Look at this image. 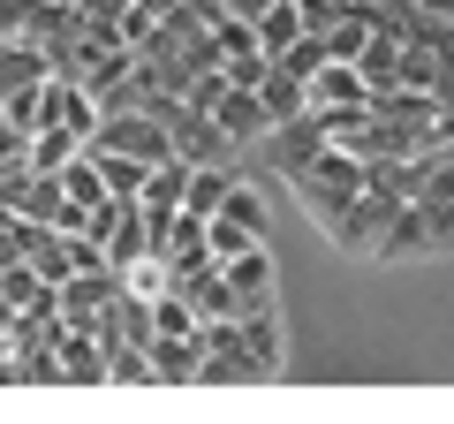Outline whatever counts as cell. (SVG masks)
<instances>
[{
    "label": "cell",
    "instance_id": "1",
    "mask_svg": "<svg viewBox=\"0 0 454 424\" xmlns=\"http://www.w3.org/2000/svg\"><path fill=\"white\" fill-rule=\"evenodd\" d=\"M364 175H372V160H356L348 145H333V137H325V152H318V160H310V167H295V175H288V190L303 197L310 212H318V228H325V220H333V212H340L348 197L364 190Z\"/></svg>",
    "mask_w": 454,
    "mask_h": 424
},
{
    "label": "cell",
    "instance_id": "2",
    "mask_svg": "<svg viewBox=\"0 0 454 424\" xmlns=\"http://www.w3.org/2000/svg\"><path fill=\"white\" fill-rule=\"evenodd\" d=\"M394 205H402V190H394V182H379V175H364V190L348 197L333 220H325V243L348 250V258H372V243H379V228H387Z\"/></svg>",
    "mask_w": 454,
    "mask_h": 424
},
{
    "label": "cell",
    "instance_id": "3",
    "mask_svg": "<svg viewBox=\"0 0 454 424\" xmlns=\"http://www.w3.org/2000/svg\"><path fill=\"white\" fill-rule=\"evenodd\" d=\"M114 295H121V273H114V265H83V273H68L61 288H53V310H61L68 334H98V318L114 310Z\"/></svg>",
    "mask_w": 454,
    "mask_h": 424
},
{
    "label": "cell",
    "instance_id": "4",
    "mask_svg": "<svg viewBox=\"0 0 454 424\" xmlns=\"http://www.w3.org/2000/svg\"><path fill=\"white\" fill-rule=\"evenodd\" d=\"M91 152H129V160L160 167L167 152H175V137H167V122H160V114H145V106H121V114H106V122H98Z\"/></svg>",
    "mask_w": 454,
    "mask_h": 424
},
{
    "label": "cell",
    "instance_id": "5",
    "mask_svg": "<svg viewBox=\"0 0 454 424\" xmlns=\"http://www.w3.org/2000/svg\"><path fill=\"white\" fill-rule=\"evenodd\" d=\"M212 130L227 137V152H250V145L273 137V114H265V98L250 91V83H227L220 106H212Z\"/></svg>",
    "mask_w": 454,
    "mask_h": 424
},
{
    "label": "cell",
    "instance_id": "6",
    "mask_svg": "<svg viewBox=\"0 0 454 424\" xmlns=\"http://www.w3.org/2000/svg\"><path fill=\"white\" fill-rule=\"evenodd\" d=\"M318 152H325V114H310V106H303V114H288V122H273V137H265V160H273L280 182H288L295 167H310Z\"/></svg>",
    "mask_w": 454,
    "mask_h": 424
},
{
    "label": "cell",
    "instance_id": "7",
    "mask_svg": "<svg viewBox=\"0 0 454 424\" xmlns=\"http://www.w3.org/2000/svg\"><path fill=\"white\" fill-rule=\"evenodd\" d=\"M409 258H432V228H424L417 197H402V205L387 212V228H379V243H372V265H409Z\"/></svg>",
    "mask_w": 454,
    "mask_h": 424
},
{
    "label": "cell",
    "instance_id": "8",
    "mask_svg": "<svg viewBox=\"0 0 454 424\" xmlns=\"http://www.w3.org/2000/svg\"><path fill=\"white\" fill-rule=\"evenodd\" d=\"M303 98H310V114H348V106H372V83H364L356 61H325L303 83Z\"/></svg>",
    "mask_w": 454,
    "mask_h": 424
},
{
    "label": "cell",
    "instance_id": "9",
    "mask_svg": "<svg viewBox=\"0 0 454 424\" xmlns=\"http://www.w3.org/2000/svg\"><path fill=\"white\" fill-rule=\"evenodd\" d=\"M152 250V212L145 197H114V228H106V265H129Z\"/></svg>",
    "mask_w": 454,
    "mask_h": 424
},
{
    "label": "cell",
    "instance_id": "10",
    "mask_svg": "<svg viewBox=\"0 0 454 424\" xmlns=\"http://www.w3.org/2000/svg\"><path fill=\"white\" fill-rule=\"evenodd\" d=\"M220 273H227V288H235V303H243V310H250V303H273V288H280L273 250H265V243H258V250H243V258H227Z\"/></svg>",
    "mask_w": 454,
    "mask_h": 424
},
{
    "label": "cell",
    "instance_id": "11",
    "mask_svg": "<svg viewBox=\"0 0 454 424\" xmlns=\"http://www.w3.org/2000/svg\"><path fill=\"white\" fill-rule=\"evenodd\" d=\"M145 357H152V372H160V387H190L205 349H197V334H152Z\"/></svg>",
    "mask_w": 454,
    "mask_h": 424
},
{
    "label": "cell",
    "instance_id": "12",
    "mask_svg": "<svg viewBox=\"0 0 454 424\" xmlns=\"http://www.w3.org/2000/svg\"><path fill=\"white\" fill-rule=\"evenodd\" d=\"M46 76H53V61L38 38H0V98L23 91V83H46Z\"/></svg>",
    "mask_w": 454,
    "mask_h": 424
},
{
    "label": "cell",
    "instance_id": "13",
    "mask_svg": "<svg viewBox=\"0 0 454 424\" xmlns=\"http://www.w3.org/2000/svg\"><path fill=\"white\" fill-rule=\"evenodd\" d=\"M61 387H106V342L98 334H61Z\"/></svg>",
    "mask_w": 454,
    "mask_h": 424
},
{
    "label": "cell",
    "instance_id": "14",
    "mask_svg": "<svg viewBox=\"0 0 454 424\" xmlns=\"http://www.w3.org/2000/svg\"><path fill=\"white\" fill-rule=\"evenodd\" d=\"M235 334H243V349L265 364V372L280 379V364H288V349H280V318H273V303H250L243 318H235Z\"/></svg>",
    "mask_w": 454,
    "mask_h": 424
},
{
    "label": "cell",
    "instance_id": "15",
    "mask_svg": "<svg viewBox=\"0 0 454 424\" xmlns=\"http://www.w3.org/2000/svg\"><path fill=\"white\" fill-rule=\"evenodd\" d=\"M145 212H182V197H190V160H182V152H167L160 167H152L145 175Z\"/></svg>",
    "mask_w": 454,
    "mask_h": 424
},
{
    "label": "cell",
    "instance_id": "16",
    "mask_svg": "<svg viewBox=\"0 0 454 424\" xmlns=\"http://www.w3.org/2000/svg\"><path fill=\"white\" fill-rule=\"evenodd\" d=\"M356 68H364V83H372V91L402 83V31H379V23H372V38H364Z\"/></svg>",
    "mask_w": 454,
    "mask_h": 424
},
{
    "label": "cell",
    "instance_id": "17",
    "mask_svg": "<svg viewBox=\"0 0 454 424\" xmlns=\"http://www.w3.org/2000/svg\"><path fill=\"white\" fill-rule=\"evenodd\" d=\"M114 273H121V295H145V303H160V295L175 288V265H167V250H145V258L114 265Z\"/></svg>",
    "mask_w": 454,
    "mask_h": 424
},
{
    "label": "cell",
    "instance_id": "18",
    "mask_svg": "<svg viewBox=\"0 0 454 424\" xmlns=\"http://www.w3.org/2000/svg\"><path fill=\"white\" fill-rule=\"evenodd\" d=\"M364 38H372V0H348L333 16V31H325V46H333V61H356Z\"/></svg>",
    "mask_w": 454,
    "mask_h": 424
},
{
    "label": "cell",
    "instance_id": "19",
    "mask_svg": "<svg viewBox=\"0 0 454 424\" xmlns=\"http://www.w3.org/2000/svg\"><path fill=\"white\" fill-rule=\"evenodd\" d=\"M227 182H235V167H227V160H205V167H190V197H182V205L212 220V212L227 205Z\"/></svg>",
    "mask_w": 454,
    "mask_h": 424
},
{
    "label": "cell",
    "instance_id": "20",
    "mask_svg": "<svg viewBox=\"0 0 454 424\" xmlns=\"http://www.w3.org/2000/svg\"><path fill=\"white\" fill-rule=\"evenodd\" d=\"M258 98H265V114H273V122H288V114H303V106H310V98H303V76H288L280 61L258 76Z\"/></svg>",
    "mask_w": 454,
    "mask_h": 424
},
{
    "label": "cell",
    "instance_id": "21",
    "mask_svg": "<svg viewBox=\"0 0 454 424\" xmlns=\"http://www.w3.org/2000/svg\"><path fill=\"white\" fill-rule=\"evenodd\" d=\"M295 38H303V8H295V0H273V8L258 16V46H265V61H273V53H288Z\"/></svg>",
    "mask_w": 454,
    "mask_h": 424
},
{
    "label": "cell",
    "instance_id": "22",
    "mask_svg": "<svg viewBox=\"0 0 454 424\" xmlns=\"http://www.w3.org/2000/svg\"><path fill=\"white\" fill-rule=\"evenodd\" d=\"M61 190H68V205H83V212H91V205H106V175H98V160H91V152H76V160H68L61 167Z\"/></svg>",
    "mask_w": 454,
    "mask_h": 424
},
{
    "label": "cell",
    "instance_id": "23",
    "mask_svg": "<svg viewBox=\"0 0 454 424\" xmlns=\"http://www.w3.org/2000/svg\"><path fill=\"white\" fill-rule=\"evenodd\" d=\"M76 152H83V137H76V130H61V122H46V130L31 137V167H38V175H61Z\"/></svg>",
    "mask_w": 454,
    "mask_h": 424
},
{
    "label": "cell",
    "instance_id": "24",
    "mask_svg": "<svg viewBox=\"0 0 454 424\" xmlns=\"http://www.w3.org/2000/svg\"><path fill=\"white\" fill-rule=\"evenodd\" d=\"M0 122H16L23 137H38V130H46V83H23V91H8V98H0Z\"/></svg>",
    "mask_w": 454,
    "mask_h": 424
},
{
    "label": "cell",
    "instance_id": "25",
    "mask_svg": "<svg viewBox=\"0 0 454 424\" xmlns=\"http://www.w3.org/2000/svg\"><path fill=\"white\" fill-rule=\"evenodd\" d=\"M205 243H212V258H243V250H258L265 243V235L258 228H243V220H227V212H212V228H205Z\"/></svg>",
    "mask_w": 454,
    "mask_h": 424
},
{
    "label": "cell",
    "instance_id": "26",
    "mask_svg": "<svg viewBox=\"0 0 454 424\" xmlns=\"http://www.w3.org/2000/svg\"><path fill=\"white\" fill-rule=\"evenodd\" d=\"M83 152H91V145H83ZM91 160H98V175H106L114 197H137V190H145V175H152V167L129 160V152H91Z\"/></svg>",
    "mask_w": 454,
    "mask_h": 424
},
{
    "label": "cell",
    "instance_id": "27",
    "mask_svg": "<svg viewBox=\"0 0 454 424\" xmlns=\"http://www.w3.org/2000/svg\"><path fill=\"white\" fill-rule=\"evenodd\" d=\"M273 61L288 68V76H303V83H310V76H318L325 61H333V46H325V31H303V38H295L288 53H273Z\"/></svg>",
    "mask_w": 454,
    "mask_h": 424
},
{
    "label": "cell",
    "instance_id": "28",
    "mask_svg": "<svg viewBox=\"0 0 454 424\" xmlns=\"http://www.w3.org/2000/svg\"><path fill=\"white\" fill-rule=\"evenodd\" d=\"M220 212L265 235V197H258V182H243V175H235V182H227V205H220Z\"/></svg>",
    "mask_w": 454,
    "mask_h": 424
},
{
    "label": "cell",
    "instance_id": "29",
    "mask_svg": "<svg viewBox=\"0 0 454 424\" xmlns=\"http://www.w3.org/2000/svg\"><path fill=\"white\" fill-rule=\"evenodd\" d=\"M424 228H432V258H454V197H417Z\"/></svg>",
    "mask_w": 454,
    "mask_h": 424
},
{
    "label": "cell",
    "instance_id": "30",
    "mask_svg": "<svg viewBox=\"0 0 454 424\" xmlns=\"http://www.w3.org/2000/svg\"><path fill=\"white\" fill-rule=\"evenodd\" d=\"M265 8H273V0H227V16H243V23H258Z\"/></svg>",
    "mask_w": 454,
    "mask_h": 424
},
{
    "label": "cell",
    "instance_id": "31",
    "mask_svg": "<svg viewBox=\"0 0 454 424\" xmlns=\"http://www.w3.org/2000/svg\"><path fill=\"white\" fill-rule=\"evenodd\" d=\"M16 318H23V310L8 303V295H0V334H16Z\"/></svg>",
    "mask_w": 454,
    "mask_h": 424
}]
</instances>
